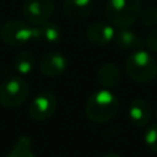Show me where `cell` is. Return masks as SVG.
Here are the masks:
<instances>
[{
    "label": "cell",
    "instance_id": "obj_1",
    "mask_svg": "<svg viewBox=\"0 0 157 157\" xmlns=\"http://www.w3.org/2000/svg\"><path fill=\"white\" fill-rule=\"evenodd\" d=\"M119 109L118 98L107 88L93 92L87 99L85 113L93 123H107L115 117Z\"/></svg>",
    "mask_w": 157,
    "mask_h": 157
},
{
    "label": "cell",
    "instance_id": "obj_2",
    "mask_svg": "<svg viewBox=\"0 0 157 157\" xmlns=\"http://www.w3.org/2000/svg\"><path fill=\"white\" fill-rule=\"evenodd\" d=\"M141 12L140 0H108L104 13L110 25L121 28H129Z\"/></svg>",
    "mask_w": 157,
    "mask_h": 157
},
{
    "label": "cell",
    "instance_id": "obj_3",
    "mask_svg": "<svg viewBox=\"0 0 157 157\" xmlns=\"http://www.w3.org/2000/svg\"><path fill=\"white\" fill-rule=\"evenodd\" d=\"M125 72L137 83H148L157 76V63L150 53L139 49L128 56Z\"/></svg>",
    "mask_w": 157,
    "mask_h": 157
},
{
    "label": "cell",
    "instance_id": "obj_4",
    "mask_svg": "<svg viewBox=\"0 0 157 157\" xmlns=\"http://www.w3.org/2000/svg\"><path fill=\"white\" fill-rule=\"evenodd\" d=\"M28 83L20 76H10L0 83V104L5 108H16L28 97Z\"/></svg>",
    "mask_w": 157,
    "mask_h": 157
},
{
    "label": "cell",
    "instance_id": "obj_5",
    "mask_svg": "<svg viewBox=\"0 0 157 157\" xmlns=\"http://www.w3.org/2000/svg\"><path fill=\"white\" fill-rule=\"evenodd\" d=\"M0 37L9 45H25L29 40H33V26H29L28 22L12 20L2 25Z\"/></svg>",
    "mask_w": 157,
    "mask_h": 157
},
{
    "label": "cell",
    "instance_id": "obj_6",
    "mask_svg": "<svg viewBox=\"0 0 157 157\" xmlns=\"http://www.w3.org/2000/svg\"><path fill=\"white\" fill-rule=\"evenodd\" d=\"M54 11V0H26L22 5V15L28 23L38 26L47 22Z\"/></svg>",
    "mask_w": 157,
    "mask_h": 157
},
{
    "label": "cell",
    "instance_id": "obj_7",
    "mask_svg": "<svg viewBox=\"0 0 157 157\" xmlns=\"http://www.w3.org/2000/svg\"><path fill=\"white\" fill-rule=\"evenodd\" d=\"M56 109V98L55 96L49 92L44 91L38 93L31 102L28 113L29 117L36 121H43L49 119Z\"/></svg>",
    "mask_w": 157,
    "mask_h": 157
},
{
    "label": "cell",
    "instance_id": "obj_8",
    "mask_svg": "<svg viewBox=\"0 0 157 157\" xmlns=\"http://www.w3.org/2000/svg\"><path fill=\"white\" fill-rule=\"evenodd\" d=\"M67 67L66 58L59 52H50L42 56L39 61V70L44 76L55 77L64 74Z\"/></svg>",
    "mask_w": 157,
    "mask_h": 157
},
{
    "label": "cell",
    "instance_id": "obj_9",
    "mask_svg": "<svg viewBox=\"0 0 157 157\" xmlns=\"http://www.w3.org/2000/svg\"><path fill=\"white\" fill-rule=\"evenodd\" d=\"M86 36L88 40L96 45H105L114 39L115 31L110 23L93 22L88 26Z\"/></svg>",
    "mask_w": 157,
    "mask_h": 157
},
{
    "label": "cell",
    "instance_id": "obj_10",
    "mask_svg": "<svg viewBox=\"0 0 157 157\" xmlns=\"http://www.w3.org/2000/svg\"><path fill=\"white\" fill-rule=\"evenodd\" d=\"M129 117L134 125L139 128L146 126L152 117V109L150 103L142 98L134 99L129 105Z\"/></svg>",
    "mask_w": 157,
    "mask_h": 157
},
{
    "label": "cell",
    "instance_id": "obj_11",
    "mask_svg": "<svg viewBox=\"0 0 157 157\" xmlns=\"http://www.w3.org/2000/svg\"><path fill=\"white\" fill-rule=\"evenodd\" d=\"M93 10V0H65L63 11L71 20H83Z\"/></svg>",
    "mask_w": 157,
    "mask_h": 157
},
{
    "label": "cell",
    "instance_id": "obj_12",
    "mask_svg": "<svg viewBox=\"0 0 157 157\" xmlns=\"http://www.w3.org/2000/svg\"><path fill=\"white\" fill-rule=\"evenodd\" d=\"M61 38V31L56 23L44 22L38 26H33V40H39L43 43L54 44Z\"/></svg>",
    "mask_w": 157,
    "mask_h": 157
},
{
    "label": "cell",
    "instance_id": "obj_13",
    "mask_svg": "<svg viewBox=\"0 0 157 157\" xmlns=\"http://www.w3.org/2000/svg\"><path fill=\"white\" fill-rule=\"evenodd\" d=\"M97 80L104 88H113L120 81V70L114 63H104L97 71Z\"/></svg>",
    "mask_w": 157,
    "mask_h": 157
},
{
    "label": "cell",
    "instance_id": "obj_14",
    "mask_svg": "<svg viewBox=\"0 0 157 157\" xmlns=\"http://www.w3.org/2000/svg\"><path fill=\"white\" fill-rule=\"evenodd\" d=\"M114 40L118 48L123 50H139L142 48L141 38L129 28H121L114 36Z\"/></svg>",
    "mask_w": 157,
    "mask_h": 157
},
{
    "label": "cell",
    "instance_id": "obj_15",
    "mask_svg": "<svg viewBox=\"0 0 157 157\" xmlns=\"http://www.w3.org/2000/svg\"><path fill=\"white\" fill-rule=\"evenodd\" d=\"M5 157H36L32 150V141L28 136H21L13 144Z\"/></svg>",
    "mask_w": 157,
    "mask_h": 157
},
{
    "label": "cell",
    "instance_id": "obj_16",
    "mask_svg": "<svg viewBox=\"0 0 157 157\" xmlns=\"http://www.w3.org/2000/svg\"><path fill=\"white\" fill-rule=\"evenodd\" d=\"M13 65L17 72L22 74V75H27L29 74L34 65H36V56L33 55L32 52L28 50H23L21 53H18L13 60Z\"/></svg>",
    "mask_w": 157,
    "mask_h": 157
},
{
    "label": "cell",
    "instance_id": "obj_17",
    "mask_svg": "<svg viewBox=\"0 0 157 157\" xmlns=\"http://www.w3.org/2000/svg\"><path fill=\"white\" fill-rule=\"evenodd\" d=\"M144 140H145V144L147 145V147L152 152L157 153V123H155L147 128V130L144 134Z\"/></svg>",
    "mask_w": 157,
    "mask_h": 157
},
{
    "label": "cell",
    "instance_id": "obj_18",
    "mask_svg": "<svg viewBox=\"0 0 157 157\" xmlns=\"http://www.w3.org/2000/svg\"><path fill=\"white\" fill-rule=\"evenodd\" d=\"M140 18L145 26H153L157 23V9L146 7L140 12Z\"/></svg>",
    "mask_w": 157,
    "mask_h": 157
},
{
    "label": "cell",
    "instance_id": "obj_19",
    "mask_svg": "<svg viewBox=\"0 0 157 157\" xmlns=\"http://www.w3.org/2000/svg\"><path fill=\"white\" fill-rule=\"evenodd\" d=\"M146 45L150 50L152 52H157V28L152 29L146 38Z\"/></svg>",
    "mask_w": 157,
    "mask_h": 157
},
{
    "label": "cell",
    "instance_id": "obj_20",
    "mask_svg": "<svg viewBox=\"0 0 157 157\" xmlns=\"http://www.w3.org/2000/svg\"><path fill=\"white\" fill-rule=\"evenodd\" d=\"M102 157H123V156H120L118 153H107V155H104Z\"/></svg>",
    "mask_w": 157,
    "mask_h": 157
},
{
    "label": "cell",
    "instance_id": "obj_21",
    "mask_svg": "<svg viewBox=\"0 0 157 157\" xmlns=\"http://www.w3.org/2000/svg\"><path fill=\"white\" fill-rule=\"evenodd\" d=\"M155 118H156V123H157V108H156V110H155Z\"/></svg>",
    "mask_w": 157,
    "mask_h": 157
}]
</instances>
